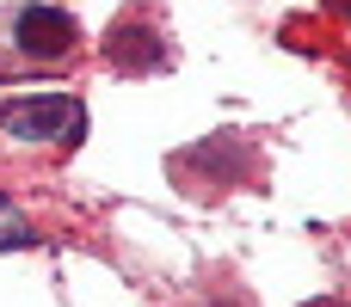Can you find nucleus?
Returning a JSON list of instances; mask_svg holds the SVG:
<instances>
[{
  "label": "nucleus",
  "instance_id": "f257e3e1",
  "mask_svg": "<svg viewBox=\"0 0 351 307\" xmlns=\"http://www.w3.org/2000/svg\"><path fill=\"white\" fill-rule=\"evenodd\" d=\"M80 49V31L62 6H6L0 12V80H25V74H49Z\"/></svg>",
  "mask_w": 351,
  "mask_h": 307
},
{
  "label": "nucleus",
  "instance_id": "f03ea898",
  "mask_svg": "<svg viewBox=\"0 0 351 307\" xmlns=\"http://www.w3.org/2000/svg\"><path fill=\"white\" fill-rule=\"evenodd\" d=\"M86 135V111L80 98H12L0 105V142L12 148H74Z\"/></svg>",
  "mask_w": 351,
  "mask_h": 307
},
{
  "label": "nucleus",
  "instance_id": "7ed1b4c3",
  "mask_svg": "<svg viewBox=\"0 0 351 307\" xmlns=\"http://www.w3.org/2000/svg\"><path fill=\"white\" fill-rule=\"evenodd\" d=\"M105 55H111L123 74H148V68H160V37H154V31H136V25H117V31L105 37Z\"/></svg>",
  "mask_w": 351,
  "mask_h": 307
},
{
  "label": "nucleus",
  "instance_id": "20e7f679",
  "mask_svg": "<svg viewBox=\"0 0 351 307\" xmlns=\"http://www.w3.org/2000/svg\"><path fill=\"white\" fill-rule=\"evenodd\" d=\"M12 246H31V222L0 197V252H12Z\"/></svg>",
  "mask_w": 351,
  "mask_h": 307
},
{
  "label": "nucleus",
  "instance_id": "39448f33",
  "mask_svg": "<svg viewBox=\"0 0 351 307\" xmlns=\"http://www.w3.org/2000/svg\"><path fill=\"white\" fill-rule=\"evenodd\" d=\"M333 12H339V18H346V25H351V0H333Z\"/></svg>",
  "mask_w": 351,
  "mask_h": 307
},
{
  "label": "nucleus",
  "instance_id": "423d86ee",
  "mask_svg": "<svg viewBox=\"0 0 351 307\" xmlns=\"http://www.w3.org/2000/svg\"><path fill=\"white\" fill-rule=\"evenodd\" d=\"M308 307H346V302H308Z\"/></svg>",
  "mask_w": 351,
  "mask_h": 307
}]
</instances>
